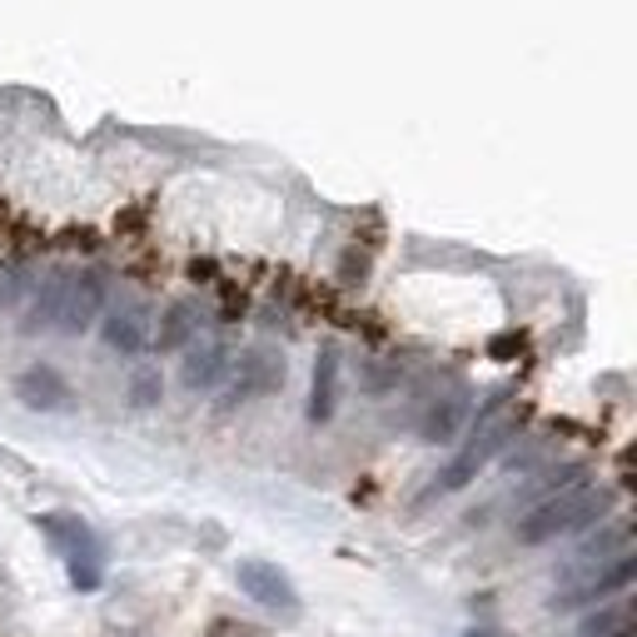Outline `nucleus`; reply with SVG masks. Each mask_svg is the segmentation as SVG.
<instances>
[{"label": "nucleus", "instance_id": "obj_7", "mask_svg": "<svg viewBox=\"0 0 637 637\" xmlns=\"http://www.w3.org/2000/svg\"><path fill=\"white\" fill-rule=\"evenodd\" d=\"M105 344L120 349V354H140L150 344V314L140 304H120L105 314Z\"/></svg>", "mask_w": 637, "mask_h": 637}, {"label": "nucleus", "instance_id": "obj_5", "mask_svg": "<svg viewBox=\"0 0 637 637\" xmlns=\"http://www.w3.org/2000/svg\"><path fill=\"white\" fill-rule=\"evenodd\" d=\"M36 528L46 533L50 544H55L60 553L71 558V563H75V558H100V544H95V533L85 528L75 513H40Z\"/></svg>", "mask_w": 637, "mask_h": 637}, {"label": "nucleus", "instance_id": "obj_6", "mask_svg": "<svg viewBox=\"0 0 637 637\" xmlns=\"http://www.w3.org/2000/svg\"><path fill=\"white\" fill-rule=\"evenodd\" d=\"M15 394H21L25 409H46V413H55V409H65V403H71V389H65V378H60L55 369H46V364L25 369V374L15 378Z\"/></svg>", "mask_w": 637, "mask_h": 637}, {"label": "nucleus", "instance_id": "obj_13", "mask_svg": "<svg viewBox=\"0 0 637 637\" xmlns=\"http://www.w3.org/2000/svg\"><path fill=\"white\" fill-rule=\"evenodd\" d=\"M130 403L135 409H150V403H160V369L140 364L130 374Z\"/></svg>", "mask_w": 637, "mask_h": 637}, {"label": "nucleus", "instance_id": "obj_3", "mask_svg": "<svg viewBox=\"0 0 637 637\" xmlns=\"http://www.w3.org/2000/svg\"><path fill=\"white\" fill-rule=\"evenodd\" d=\"M105 309V284L95 274H71L60 279V304H55V329L60 334H85Z\"/></svg>", "mask_w": 637, "mask_h": 637}, {"label": "nucleus", "instance_id": "obj_14", "mask_svg": "<svg viewBox=\"0 0 637 637\" xmlns=\"http://www.w3.org/2000/svg\"><path fill=\"white\" fill-rule=\"evenodd\" d=\"M71 583H75V588H100V558H75V563H71Z\"/></svg>", "mask_w": 637, "mask_h": 637}, {"label": "nucleus", "instance_id": "obj_1", "mask_svg": "<svg viewBox=\"0 0 637 637\" xmlns=\"http://www.w3.org/2000/svg\"><path fill=\"white\" fill-rule=\"evenodd\" d=\"M602 508H608V494H602V488H567V494L533 508L528 519L519 523V538L523 544H548L558 533H573V528H583V523H592Z\"/></svg>", "mask_w": 637, "mask_h": 637}, {"label": "nucleus", "instance_id": "obj_16", "mask_svg": "<svg viewBox=\"0 0 637 637\" xmlns=\"http://www.w3.org/2000/svg\"><path fill=\"white\" fill-rule=\"evenodd\" d=\"M519 349H523V344L513 339V334H498V339H494V359H508V354H519Z\"/></svg>", "mask_w": 637, "mask_h": 637}, {"label": "nucleus", "instance_id": "obj_4", "mask_svg": "<svg viewBox=\"0 0 637 637\" xmlns=\"http://www.w3.org/2000/svg\"><path fill=\"white\" fill-rule=\"evenodd\" d=\"M503 434H508V424L498 419V409H494V413L484 419V424H478V428L469 434V444H463V453H459V459L449 463V473H444V488H463L469 478H478V469H484V463L498 453Z\"/></svg>", "mask_w": 637, "mask_h": 637}, {"label": "nucleus", "instance_id": "obj_10", "mask_svg": "<svg viewBox=\"0 0 637 637\" xmlns=\"http://www.w3.org/2000/svg\"><path fill=\"white\" fill-rule=\"evenodd\" d=\"M334 394H339V354L324 349L314 364V394H309V419H314V424H324L334 413Z\"/></svg>", "mask_w": 637, "mask_h": 637}, {"label": "nucleus", "instance_id": "obj_15", "mask_svg": "<svg viewBox=\"0 0 637 637\" xmlns=\"http://www.w3.org/2000/svg\"><path fill=\"white\" fill-rule=\"evenodd\" d=\"M210 637H264V633L260 627H249V623H235V617H214Z\"/></svg>", "mask_w": 637, "mask_h": 637}, {"label": "nucleus", "instance_id": "obj_12", "mask_svg": "<svg viewBox=\"0 0 637 637\" xmlns=\"http://www.w3.org/2000/svg\"><path fill=\"white\" fill-rule=\"evenodd\" d=\"M459 419H463V399H444V409H434V413L424 419V438H428V444L449 438L453 428H459Z\"/></svg>", "mask_w": 637, "mask_h": 637}, {"label": "nucleus", "instance_id": "obj_2", "mask_svg": "<svg viewBox=\"0 0 637 637\" xmlns=\"http://www.w3.org/2000/svg\"><path fill=\"white\" fill-rule=\"evenodd\" d=\"M235 583L245 598H254L260 608H270V613L279 617H299V592L295 583L284 578L274 563H264V558H245V563L235 567Z\"/></svg>", "mask_w": 637, "mask_h": 637}, {"label": "nucleus", "instance_id": "obj_9", "mask_svg": "<svg viewBox=\"0 0 637 637\" xmlns=\"http://www.w3.org/2000/svg\"><path fill=\"white\" fill-rule=\"evenodd\" d=\"M225 374H229V354L220 349V344H195L189 359H185V369H179L185 389H214Z\"/></svg>", "mask_w": 637, "mask_h": 637}, {"label": "nucleus", "instance_id": "obj_11", "mask_svg": "<svg viewBox=\"0 0 637 637\" xmlns=\"http://www.w3.org/2000/svg\"><path fill=\"white\" fill-rule=\"evenodd\" d=\"M195 309L189 304H170V314H165V324L154 329V349H185L189 344V334H195Z\"/></svg>", "mask_w": 637, "mask_h": 637}, {"label": "nucleus", "instance_id": "obj_8", "mask_svg": "<svg viewBox=\"0 0 637 637\" xmlns=\"http://www.w3.org/2000/svg\"><path fill=\"white\" fill-rule=\"evenodd\" d=\"M284 384V364L279 359H270V354H245L239 359V369H235V384H229V403H245L249 394H270V389H279Z\"/></svg>", "mask_w": 637, "mask_h": 637}]
</instances>
